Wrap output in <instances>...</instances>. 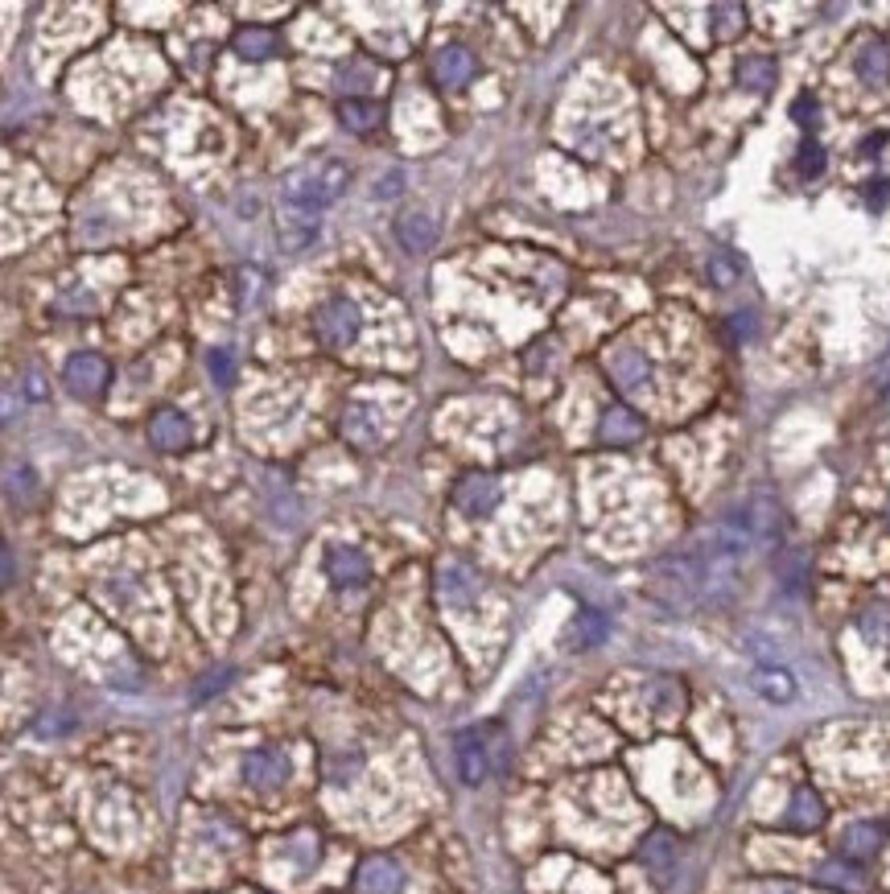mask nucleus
Segmentation results:
<instances>
[{
  "instance_id": "28",
  "label": "nucleus",
  "mask_w": 890,
  "mask_h": 894,
  "mask_svg": "<svg viewBox=\"0 0 890 894\" xmlns=\"http://www.w3.org/2000/svg\"><path fill=\"white\" fill-rule=\"evenodd\" d=\"M602 635H606V618H602V614L586 610V614L577 618V643H581V647H594Z\"/></svg>"
},
{
  "instance_id": "24",
  "label": "nucleus",
  "mask_w": 890,
  "mask_h": 894,
  "mask_svg": "<svg viewBox=\"0 0 890 894\" xmlns=\"http://www.w3.org/2000/svg\"><path fill=\"white\" fill-rule=\"evenodd\" d=\"M474 573L466 569V565H445V573H441V594L450 598V602H466V598H474Z\"/></svg>"
},
{
  "instance_id": "25",
  "label": "nucleus",
  "mask_w": 890,
  "mask_h": 894,
  "mask_svg": "<svg viewBox=\"0 0 890 894\" xmlns=\"http://www.w3.org/2000/svg\"><path fill=\"white\" fill-rule=\"evenodd\" d=\"M858 631L870 639V643H886L890 639V606L886 602H874L858 614Z\"/></svg>"
},
{
  "instance_id": "15",
  "label": "nucleus",
  "mask_w": 890,
  "mask_h": 894,
  "mask_svg": "<svg viewBox=\"0 0 890 894\" xmlns=\"http://www.w3.org/2000/svg\"><path fill=\"white\" fill-rule=\"evenodd\" d=\"M878 845H882V829H878V824H870V820H853L849 829L841 833L845 862H862V857H874Z\"/></svg>"
},
{
  "instance_id": "9",
  "label": "nucleus",
  "mask_w": 890,
  "mask_h": 894,
  "mask_svg": "<svg viewBox=\"0 0 890 894\" xmlns=\"http://www.w3.org/2000/svg\"><path fill=\"white\" fill-rule=\"evenodd\" d=\"M318 231H322V219L318 215H310V211H289V206H285V215L277 223V235H281V248L285 252H305L318 239Z\"/></svg>"
},
{
  "instance_id": "33",
  "label": "nucleus",
  "mask_w": 890,
  "mask_h": 894,
  "mask_svg": "<svg viewBox=\"0 0 890 894\" xmlns=\"http://www.w3.org/2000/svg\"><path fill=\"white\" fill-rule=\"evenodd\" d=\"M750 330H755V314H750V309H742V314H734V334H738V338H746Z\"/></svg>"
},
{
  "instance_id": "30",
  "label": "nucleus",
  "mask_w": 890,
  "mask_h": 894,
  "mask_svg": "<svg viewBox=\"0 0 890 894\" xmlns=\"http://www.w3.org/2000/svg\"><path fill=\"white\" fill-rule=\"evenodd\" d=\"M207 367H211V375H215V384H231V380H235V355H231V351H211Z\"/></svg>"
},
{
  "instance_id": "13",
  "label": "nucleus",
  "mask_w": 890,
  "mask_h": 894,
  "mask_svg": "<svg viewBox=\"0 0 890 894\" xmlns=\"http://www.w3.org/2000/svg\"><path fill=\"white\" fill-rule=\"evenodd\" d=\"M610 375H614V384H619V388L635 392V388L647 384V375H652V363H647V355L635 351V347H619V351L610 355Z\"/></svg>"
},
{
  "instance_id": "4",
  "label": "nucleus",
  "mask_w": 890,
  "mask_h": 894,
  "mask_svg": "<svg viewBox=\"0 0 890 894\" xmlns=\"http://www.w3.org/2000/svg\"><path fill=\"white\" fill-rule=\"evenodd\" d=\"M454 507L466 515H491L499 507V483L491 474H466L454 487Z\"/></svg>"
},
{
  "instance_id": "11",
  "label": "nucleus",
  "mask_w": 890,
  "mask_h": 894,
  "mask_svg": "<svg viewBox=\"0 0 890 894\" xmlns=\"http://www.w3.org/2000/svg\"><path fill=\"white\" fill-rule=\"evenodd\" d=\"M149 437H153L157 450L178 454V450H186V445H190V421L182 417V412L165 408V412H157V417L149 421Z\"/></svg>"
},
{
  "instance_id": "27",
  "label": "nucleus",
  "mask_w": 890,
  "mask_h": 894,
  "mask_svg": "<svg viewBox=\"0 0 890 894\" xmlns=\"http://www.w3.org/2000/svg\"><path fill=\"white\" fill-rule=\"evenodd\" d=\"M342 429H347V437H351V441L371 445V441H375V421H371V408H351V412H347V421H342Z\"/></svg>"
},
{
  "instance_id": "29",
  "label": "nucleus",
  "mask_w": 890,
  "mask_h": 894,
  "mask_svg": "<svg viewBox=\"0 0 890 894\" xmlns=\"http://www.w3.org/2000/svg\"><path fill=\"white\" fill-rule=\"evenodd\" d=\"M796 169H800L804 178H816L820 169H825V153H820V145H812V141H808V145L800 149V157H796Z\"/></svg>"
},
{
  "instance_id": "8",
  "label": "nucleus",
  "mask_w": 890,
  "mask_h": 894,
  "mask_svg": "<svg viewBox=\"0 0 890 894\" xmlns=\"http://www.w3.org/2000/svg\"><path fill=\"white\" fill-rule=\"evenodd\" d=\"M474 71H478V62H474V54L466 50V46H445L437 58H433V75H437V83L441 87H466L470 79H474Z\"/></svg>"
},
{
  "instance_id": "17",
  "label": "nucleus",
  "mask_w": 890,
  "mask_h": 894,
  "mask_svg": "<svg viewBox=\"0 0 890 894\" xmlns=\"http://www.w3.org/2000/svg\"><path fill=\"white\" fill-rule=\"evenodd\" d=\"M396 239L404 244V252H429L437 244V223L429 215L413 211V215L396 219Z\"/></svg>"
},
{
  "instance_id": "6",
  "label": "nucleus",
  "mask_w": 890,
  "mask_h": 894,
  "mask_svg": "<svg viewBox=\"0 0 890 894\" xmlns=\"http://www.w3.org/2000/svg\"><path fill=\"white\" fill-rule=\"evenodd\" d=\"M355 882H359V894H400L404 890V870H400V862H392V857L375 853L359 866Z\"/></svg>"
},
{
  "instance_id": "32",
  "label": "nucleus",
  "mask_w": 890,
  "mask_h": 894,
  "mask_svg": "<svg viewBox=\"0 0 890 894\" xmlns=\"http://www.w3.org/2000/svg\"><path fill=\"white\" fill-rule=\"evenodd\" d=\"M734 277H738V268H734L726 256H717V260H713V281H717V285H730Z\"/></svg>"
},
{
  "instance_id": "34",
  "label": "nucleus",
  "mask_w": 890,
  "mask_h": 894,
  "mask_svg": "<svg viewBox=\"0 0 890 894\" xmlns=\"http://www.w3.org/2000/svg\"><path fill=\"white\" fill-rule=\"evenodd\" d=\"M759 894H800L796 886H783V882H771V886H763Z\"/></svg>"
},
{
  "instance_id": "26",
  "label": "nucleus",
  "mask_w": 890,
  "mask_h": 894,
  "mask_svg": "<svg viewBox=\"0 0 890 894\" xmlns=\"http://www.w3.org/2000/svg\"><path fill=\"white\" fill-rule=\"evenodd\" d=\"M713 17H717V25H713V33H717V42H734L738 33H742V21H746V9L742 5H713Z\"/></svg>"
},
{
  "instance_id": "18",
  "label": "nucleus",
  "mask_w": 890,
  "mask_h": 894,
  "mask_svg": "<svg viewBox=\"0 0 890 894\" xmlns=\"http://www.w3.org/2000/svg\"><path fill=\"white\" fill-rule=\"evenodd\" d=\"M380 103H371V99H342L338 103V120H342V128H351V132H375L380 128Z\"/></svg>"
},
{
  "instance_id": "35",
  "label": "nucleus",
  "mask_w": 890,
  "mask_h": 894,
  "mask_svg": "<svg viewBox=\"0 0 890 894\" xmlns=\"http://www.w3.org/2000/svg\"><path fill=\"white\" fill-rule=\"evenodd\" d=\"M9 573H13V569H9V557L0 553V581H9Z\"/></svg>"
},
{
  "instance_id": "22",
  "label": "nucleus",
  "mask_w": 890,
  "mask_h": 894,
  "mask_svg": "<svg viewBox=\"0 0 890 894\" xmlns=\"http://www.w3.org/2000/svg\"><path fill=\"white\" fill-rule=\"evenodd\" d=\"M755 693L767 697V701H775V705H783V701L796 697V680L787 676L783 668H759L755 672Z\"/></svg>"
},
{
  "instance_id": "2",
  "label": "nucleus",
  "mask_w": 890,
  "mask_h": 894,
  "mask_svg": "<svg viewBox=\"0 0 890 894\" xmlns=\"http://www.w3.org/2000/svg\"><path fill=\"white\" fill-rule=\"evenodd\" d=\"M359 326H363L359 305L347 301V297L326 301V305L318 309V318H314V330H318V338H322V347H330V351L351 347V342L359 338Z\"/></svg>"
},
{
  "instance_id": "10",
  "label": "nucleus",
  "mask_w": 890,
  "mask_h": 894,
  "mask_svg": "<svg viewBox=\"0 0 890 894\" xmlns=\"http://www.w3.org/2000/svg\"><path fill=\"white\" fill-rule=\"evenodd\" d=\"M639 437H643V417L631 408H623V404L606 408V417L598 421V441L602 445H631Z\"/></svg>"
},
{
  "instance_id": "12",
  "label": "nucleus",
  "mask_w": 890,
  "mask_h": 894,
  "mask_svg": "<svg viewBox=\"0 0 890 894\" xmlns=\"http://www.w3.org/2000/svg\"><path fill=\"white\" fill-rule=\"evenodd\" d=\"M853 66H858V75L870 87H886L890 83V42L886 38H866L858 58H853Z\"/></svg>"
},
{
  "instance_id": "16",
  "label": "nucleus",
  "mask_w": 890,
  "mask_h": 894,
  "mask_svg": "<svg viewBox=\"0 0 890 894\" xmlns=\"http://www.w3.org/2000/svg\"><path fill=\"white\" fill-rule=\"evenodd\" d=\"M820 820H825V804H820V796L812 792V787H796L792 804H787V824H792L796 833H812V829H820Z\"/></svg>"
},
{
  "instance_id": "1",
  "label": "nucleus",
  "mask_w": 890,
  "mask_h": 894,
  "mask_svg": "<svg viewBox=\"0 0 890 894\" xmlns=\"http://www.w3.org/2000/svg\"><path fill=\"white\" fill-rule=\"evenodd\" d=\"M351 186V169L326 157V161H310L301 165L297 174L285 178V206L289 211H310V215H322L334 198H342V190Z\"/></svg>"
},
{
  "instance_id": "7",
  "label": "nucleus",
  "mask_w": 890,
  "mask_h": 894,
  "mask_svg": "<svg viewBox=\"0 0 890 894\" xmlns=\"http://www.w3.org/2000/svg\"><path fill=\"white\" fill-rule=\"evenodd\" d=\"M326 577L334 581V586L351 590V586H363V581L371 577V565H367V557L359 553V548H351V544H334L330 553H326Z\"/></svg>"
},
{
  "instance_id": "5",
  "label": "nucleus",
  "mask_w": 890,
  "mask_h": 894,
  "mask_svg": "<svg viewBox=\"0 0 890 894\" xmlns=\"http://www.w3.org/2000/svg\"><path fill=\"white\" fill-rule=\"evenodd\" d=\"M66 388H71L75 396H99L108 388V363L95 351L71 355V363H66Z\"/></svg>"
},
{
  "instance_id": "14",
  "label": "nucleus",
  "mask_w": 890,
  "mask_h": 894,
  "mask_svg": "<svg viewBox=\"0 0 890 894\" xmlns=\"http://www.w3.org/2000/svg\"><path fill=\"white\" fill-rule=\"evenodd\" d=\"M487 771H491V759H487V746H483V738H478V730L458 734V775L470 787H478L487 779Z\"/></svg>"
},
{
  "instance_id": "20",
  "label": "nucleus",
  "mask_w": 890,
  "mask_h": 894,
  "mask_svg": "<svg viewBox=\"0 0 890 894\" xmlns=\"http://www.w3.org/2000/svg\"><path fill=\"white\" fill-rule=\"evenodd\" d=\"M235 54H244V58H252V62L272 58V54H277V33L264 29V25L239 29V33H235Z\"/></svg>"
},
{
  "instance_id": "31",
  "label": "nucleus",
  "mask_w": 890,
  "mask_h": 894,
  "mask_svg": "<svg viewBox=\"0 0 890 894\" xmlns=\"http://www.w3.org/2000/svg\"><path fill=\"white\" fill-rule=\"evenodd\" d=\"M400 190H404V174H400V169H392V174H384L380 186H375V198H396Z\"/></svg>"
},
{
  "instance_id": "3",
  "label": "nucleus",
  "mask_w": 890,
  "mask_h": 894,
  "mask_svg": "<svg viewBox=\"0 0 890 894\" xmlns=\"http://www.w3.org/2000/svg\"><path fill=\"white\" fill-rule=\"evenodd\" d=\"M244 779L256 792H277V787L289 779V759L281 750H252L244 759Z\"/></svg>"
},
{
  "instance_id": "21",
  "label": "nucleus",
  "mask_w": 890,
  "mask_h": 894,
  "mask_svg": "<svg viewBox=\"0 0 890 894\" xmlns=\"http://www.w3.org/2000/svg\"><path fill=\"white\" fill-rule=\"evenodd\" d=\"M816 878L825 882V886H833V890H845V894L866 890V874H862L858 862H825V866L816 870Z\"/></svg>"
},
{
  "instance_id": "19",
  "label": "nucleus",
  "mask_w": 890,
  "mask_h": 894,
  "mask_svg": "<svg viewBox=\"0 0 890 894\" xmlns=\"http://www.w3.org/2000/svg\"><path fill=\"white\" fill-rule=\"evenodd\" d=\"M738 83L746 87V91H771L775 87V58H767V54H750V58H742L738 62Z\"/></svg>"
},
{
  "instance_id": "23",
  "label": "nucleus",
  "mask_w": 890,
  "mask_h": 894,
  "mask_svg": "<svg viewBox=\"0 0 890 894\" xmlns=\"http://www.w3.org/2000/svg\"><path fill=\"white\" fill-rule=\"evenodd\" d=\"M639 857H643V866H652V870H668L672 862H676V841H672V833H652L643 845H639Z\"/></svg>"
}]
</instances>
